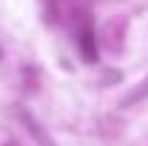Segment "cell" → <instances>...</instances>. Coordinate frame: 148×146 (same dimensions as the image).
<instances>
[{
  "label": "cell",
  "mask_w": 148,
  "mask_h": 146,
  "mask_svg": "<svg viewBox=\"0 0 148 146\" xmlns=\"http://www.w3.org/2000/svg\"><path fill=\"white\" fill-rule=\"evenodd\" d=\"M17 117L23 120V126L32 132V138H34V140H37L40 146H54V143H51V138L46 135V129L40 126V123H37V120H34V117H32V115H29L26 109H17Z\"/></svg>",
  "instance_id": "6da1fadb"
},
{
  "label": "cell",
  "mask_w": 148,
  "mask_h": 146,
  "mask_svg": "<svg viewBox=\"0 0 148 146\" xmlns=\"http://www.w3.org/2000/svg\"><path fill=\"white\" fill-rule=\"evenodd\" d=\"M80 52H83V57H86L88 63L97 60V46H94V32H91V26H86V29L80 32Z\"/></svg>",
  "instance_id": "7a4b0ae2"
}]
</instances>
